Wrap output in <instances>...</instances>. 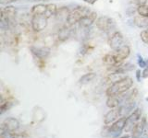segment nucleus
I'll use <instances>...</instances> for the list:
<instances>
[{
  "label": "nucleus",
  "instance_id": "obj_15",
  "mask_svg": "<svg viewBox=\"0 0 148 138\" xmlns=\"http://www.w3.org/2000/svg\"><path fill=\"white\" fill-rule=\"evenodd\" d=\"M30 50L31 53L39 60H45L50 54V49L47 47H35V46H31Z\"/></svg>",
  "mask_w": 148,
  "mask_h": 138
},
{
  "label": "nucleus",
  "instance_id": "obj_33",
  "mask_svg": "<svg viewBox=\"0 0 148 138\" xmlns=\"http://www.w3.org/2000/svg\"><path fill=\"white\" fill-rule=\"evenodd\" d=\"M18 0H1V4L2 5H5V4H9V3H13V2H16Z\"/></svg>",
  "mask_w": 148,
  "mask_h": 138
},
{
  "label": "nucleus",
  "instance_id": "obj_4",
  "mask_svg": "<svg viewBox=\"0 0 148 138\" xmlns=\"http://www.w3.org/2000/svg\"><path fill=\"white\" fill-rule=\"evenodd\" d=\"M48 24V18L45 15H32L31 20L32 30L35 32H40L45 30Z\"/></svg>",
  "mask_w": 148,
  "mask_h": 138
},
{
  "label": "nucleus",
  "instance_id": "obj_30",
  "mask_svg": "<svg viewBox=\"0 0 148 138\" xmlns=\"http://www.w3.org/2000/svg\"><path fill=\"white\" fill-rule=\"evenodd\" d=\"M135 12H137V8L134 9L133 7H129L127 9V11H126L128 16H132V15H134V13H135Z\"/></svg>",
  "mask_w": 148,
  "mask_h": 138
},
{
  "label": "nucleus",
  "instance_id": "obj_3",
  "mask_svg": "<svg viewBox=\"0 0 148 138\" xmlns=\"http://www.w3.org/2000/svg\"><path fill=\"white\" fill-rule=\"evenodd\" d=\"M126 120L127 117L119 118L118 121H116L114 123L108 126V135L111 138H119V136L121 135L123 130H125L126 126Z\"/></svg>",
  "mask_w": 148,
  "mask_h": 138
},
{
  "label": "nucleus",
  "instance_id": "obj_38",
  "mask_svg": "<svg viewBox=\"0 0 148 138\" xmlns=\"http://www.w3.org/2000/svg\"><path fill=\"white\" fill-rule=\"evenodd\" d=\"M146 30H148V27H147V28H146Z\"/></svg>",
  "mask_w": 148,
  "mask_h": 138
},
{
  "label": "nucleus",
  "instance_id": "obj_12",
  "mask_svg": "<svg viewBox=\"0 0 148 138\" xmlns=\"http://www.w3.org/2000/svg\"><path fill=\"white\" fill-rule=\"evenodd\" d=\"M119 118H122L120 116V112L119 108L111 109L108 112H106L104 117V123L106 126H110L111 124L114 123L116 121H118Z\"/></svg>",
  "mask_w": 148,
  "mask_h": 138
},
{
  "label": "nucleus",
  "instance_id": "obj_7",
  "mask_svg": "<svg viewBox=\"0 0 148 138\" xmlns=\"http://www.w3.org/2000/svg\"><path fill=\"white\" fill-rule=\"evenodd\" d=\"M141 119H142V110L140 108H136L127 117L126 126H125V131H126V132L132 131L133 127L136 125L137 122L140 121Z\"/></svg>",
  "mask_w": 148,
  "mask_h": 138
},
{
  "label": "nucleus",
  "instance_id": "obj_34",
  "mask_svg": "<svg viewBox=\"0 0 148 138\" xmlns=\"http://www.w3.org/2000/svg\"><path fill=\"white\" fill-rule=\"evenodd\" d=\"M97 1H98V0H83V2H85V3L89 4V5H94Z\"/></svg>",
  "mask_w": 148,
  "mask_h": 138
},
{
  "label": "nucleus",
  "instance_id": "obj_11",
  "mask_svg": "<svg viewBox=\"0 0 148 138\" xmlns=\"http://www.w3.org/2000/svg\"><path fill=\"white\" fill-rule=\"evenodd\" d=\"M76 29L74 28V26H69L66 25L62 27L61 29H59L58 32V35H57V38L59 41H65L69 40L71 37H72L74 34H75V30Z\"/></svg>",
  "mask_w": 148,
  "mask_h": 138
},
{
  "label": "nucleus",
  "instance_id": "obj_16",
  "mask_svg": "<svg viewBox=\"0 0 148 138\" xmlns=\"http://www.w3.org/2000/svg\"><path fill=\"white\" fill-rule=\"evenodd\" d=\"M146 118L143 117L140 121L137 122V124L133 127L132 131V138H139L143 133V130L146 126Z\"/></svg>",
  "mask_w": 148,
  "mask_h": 138
},
{
  "label": "nucleus",
  "instance_id": "obj_24",
  "mask_svg": "<svg viewBox=\"0 0 148 138\" xmlns=\"http://www.w3.org/2000/svg\"><path fill=\"white\" fill-rule=\"evenodd\" d=\"M137 14L143 17L148 18V5H139L137 6Z\"/></svg>",
  "mask_w": 148,
  "mask_h": 138
},
{
  "label": "nucleus",
  "instance_id": "obj_26",
  "mask_svg": "<svg viewBox=\"0 0 148 138\" xmlns=\"http://www.w3.org/2000/svg\"><path fill=\"white\" fill-rule=\"evenodd\" d=\"M0 138H16V133L1 131V133H0Z\"/></svg>",
  "mask_w": 148,
  "mask_h": 138
},
{
  "label": "nucleus",
  "instance_id": "obj_25",
  "mask_svg": "<svg viewBox=\"0 0 148 138\" xmlns=\"http://www.w3.org/2000/svg\"><path fill=\"white\" fill-rule=\"evenodd\" d=\"M12 106V103L10 102V101H5L4 99H2V102H1V114H3L6 110H8V109H10Z\"/></svg>",
  "mask_w": 148,
  "mask_h": 138
},
{
  "label": "nucleus",
  "instance_id": "obj_6",
  "mask_svg": "<svg viewBox=\"0 0 148 138\" xmlns=\"http://www.w3.org/2000/svg\"><path fill=\"white\" fill-rule=\"evenodd\" d=\"M16 16H17V9L13 6H6L1 9V15L0 17L5 18L8 21L10 29L16 25Z\"/></svg>",
  "mask_w": 148,
  "mask_h": 138
},
{
  "label": "nucleus",
  "instance_id": "obj_29",
  "mask_svg": "<svg viewBox=\"0 0 148 138\" xmlns=\"http://www.w3.org/2000/svg\"><path fill=\"white\" fill-rule=\"evenodd\" d=\"M139 138H148V124H146L145 130H143V133H142L141 136L139 137Z\"/></svg>",
  "mask_w": 148,
  "mask_h": 138
},
{
  "label": "nucleus",
  "instance_id": "obj_17",
  "mask_svg": "<svg viewBox=\"0 0 148 138\" xmlns=\"http://www.w3.org/2000/svg\"><path fill=\"white\" fill-rule=\"evenodd\" d=\"M69 13H71V10L68 8V7H61L58 9V12L55 17L58 21H67Z\"/></svg>",
  "mask_w": 148,
  "mask_h": 138
},
{
  "label": "nucleus",
  "instance_id": "obj_9",
  "mask_svg": "<svg viewBox=\"0 0 148 138\" xmlns=\"http://www.w3.org/2000/svg\"><path fill=\"white\" fill-rule=\"evenodd\" d=\"M20 128V122L16 118L8 117L5 119L1 124V131L16 133Z\"/></svg>",
  "mask_w": 148,
  "mask_h": 138
},
{
  "label": "nucleus",
  "instance_id": "obj_2",
  "mask_svg": "<svg viewBox=\"0 0 148 138\" xmlns=\"http://www.w3.org/2000/svg\"><path fill=\"white\" fill-rule=\"evenodd\" d=\"M91 12L89 7H83V6H77L74 7V9L71 11L67 20V25L69 26H75V24L79 23L83 17H85Z\"/></svg>",
  "mask_w": 148,
  "mask_h": 138
},
{
  "label": "nucleus",
  "instance_id": "obj_37",
  "mask_svg": "<svg viewBox=\"0 0 148 138\" xmlns=\"http://www.w3.org/2000/svg\"><path fill=\"white\" fill-rule=\"evenodd\" d=\"M146 64H147V66H148V59H146ZM146 66V67H147Z\"/></svg>",
  "mask_w": 148,
  "mask_h": 138
},
{
  "label": "nucleus",
  "instance_id": "obj_23",
  "mask_svg": "<svg viewBox=\"0 0 148 138\" xmlns=\"http://www.w3.org/2000/svg\"><path fill=\"white\" fill-rule=\"evenodd\" d=\"M58 7H57V5L56 4H47V7H46V11L45 13V16L49 18L51 17H53V16H56V14H57L58 12Z\"/></svg>",
  "mask_w": 148,
  "mask_h": 138
},
{
  "label": "nucleus",
  "instance_id": "obj_20",
  "mask_svg": "<svg viewBox=\"0 0 148 138\" xmlns=\"http://www.w3.org/2000/svg\"><path fill=\"white\" fill-rule=\"evenodd\" d=\"M95 77H96L95 73H92V72L87 73V74H84V75L80 77L78 83L80 85H87V84H89V83L94 81Z\"/></svg>",
  "mask_w": 148,
  "mask_h": 138
},
{
  "label": "nucleus",
  "instance_id": "obj_36",
  "mask_svg": "<svg viewBox=\"0 0 148 138\" xmlns=\"http://www.w3.org/2000/svg\"><path fill=\"white\" fill-rule=\"evenodd\" d=\"M119 138H130V135H123V136H121V137H119Z\"/></svg>",
  "mask_w": 148,
  "mask_h": 138
},
{
  "label": "nucleus",
  "instance_id": "obj_28",
  "mask_svg": "<svg viewBox=\"0 0 148 138\" xmlns=\"http://www.w3.org/2000/svg\"><path fill=\"white\" fill-rule=\"evenodd\" d=\"M138 64L139 66H140L141 68H145L147 66V64H146V59H143L140 54H138Z\"/></svg>",
  "mask_w": 148,
  "mask_h": 138
},
{
  "label": "nucleus",
  "instance_id": "obj_31",
  "mask_svg": "<svg viewBox=\"0 0 148 138\" xmlns=\"http://www.w3.org/2000/svg\"><path fill=\"white\" fill-rule=\"evenodd\" d=\"M142 78H148V66L143 68L142 72Z\"/></svg>",
  "mask_w": 148,
  "mask_h": 138
},
{
  "label": "nucleus",
  "instance_id": "obj_5",
  "mask_svg": "<svg viewBox=\"0 0 148 138\" xmlns=\"http://www.w3.org/2000/svg\"><path fill=\"white\" fill-rule=\"evenodd\" d=\"M95 24H96L97 29L100 30L101 31H105V32L110 31L111 30H113L116 27L115 20L112 18L108 17V16L99 17L96 20Z\"/></svg>",
  "mask_w": 148,
  "mask_h": 138
},
{
  "label": "nucleus",
  "instance_id": "obj_8",
  "mask_svg": "<svg viewBox=\"0 0 148 138\" xmlns=\"http://www.w3.org/2000/svg\"><path fill=\"white\" fill-rule=\"evenodd\" d=\"M123 41H124V38L122 33L119 30H116L111 34L108 40L109 47L113 51H117L123 45Z\"/></svg>",
  "mask_w": 148,
  "mask_h": 138
},
{
  "label": "nucleus",
  "instance_id": "obj_27",
  "mask_svg": "<svg viewBox=\"0 0 148 138\" xmlns=\"http://www.w3.org/2000/svg\"><path fill=\"white\" fill-rule=\"evenodd\" d=\"M140 37H141V40L143 43L148 44V30H142L140 33Z\"/></svg>",
  "mask_w": 148,
  "mask_h": 138
},
{
  "label": "nucleus",
  "instance_id": "obj_32",
  "mask_svg": "<svg viewBox=\"0 0 148 138\" xmlns=\"http://www.w3.org/2000/svg\"><path fill=\"white\" fill-rule=\"evenodd\" d=\"M135 1V3L138 5H145V4H147V2H148V0H134Z\"/></svg>",
  "mask_w": 148,
  "mask_h": 138
},
{
  "label": "nucleus",
  "instance_id": "obj_19",
  "mask_svg": "<svg viewBox=\"0 0 148 138\" xmlns=\"http://www.w3.org/2000/svg\"><path fill=\"white\" fill-rule=\"evenodd\" d=\"M133 25L136 27L140 28V29H143V28L148 27V18L143 17L141 15H136L133 18Z\"/></svg>",
  "mask_w": 148,
  "mask_h": 138
},
{
  "label": "nucleus",
  "instance_id": "obj_18",
  "mask_svg": "<svg viewBox=\"0 0 148 138\" xmlns=\"http://www.w3.org/2000/svg\"><path fill=\"white\" fill-rule=\"evenodd\" d=\"M122 105L121 99H120L119 96H112V97H108L106 99V106L110 109H116L119 108Z\"/></svg>",
  "mask_w": 148,
  "mask_h": 138
},
{
  "label": "nucleus",
  "instance_id": "obj_35",
  "mask_svg": "<svg viewBox=\"0 0 148 138\" xmlns=\"http://www.w3.org/2000/svg\"><path fill=\"white\" fill-rule=\"evenodd\" d=\"M136 77H137V80H138V81H141L142 73H141L140 70H137V71H136Z\"/></svg>",
  "mask_w": 148,
  "mask_h": 138
},
{
  "label": "nucleus",
  "instance_id": "obj_10",
  "mask_svg": "<svg viewBox=\"0 0 148 138\" xmlns=\"http://www.w3.org/2000/svg\"><path fill=\"white\" fill-rule=\"evenodd\" d=\"M130 53H131V48H130V46L127 44H123L119 50L114 51L113 54L116 58V61L118 63V66L123 64V61L129 57Z\"/></svg>",
  "mask_w": 148,
  "mask_h": 138
},
{
  "label": "nucleus",
  "instance_id": "obj_22",
  "mask_svg": "<svg viewBox=\"0 0 148 138\" xmlns=\"http://www.w3.org/2000/svg\"><path fill=\"white\" fill-rule=\"evenodd\" d=\"M103 62L108 67L109 66H118V63H117V61H116V58H115L113 53H108V54H106L105 56L103 57Z\"/></svg>",
  "mask_w": 148,
  "mask_h": 138
},
{
  "label": "nucleus",
  "instance_id": "obj_1",
  "mask_svg": "<svg viewBox=\"0 0 148 138\" xmlns=\"http://www.w3.org/2000/svg\"><path fill=\"white\" fill-rule=\"evenodd\" d=\"M133 86V79L132 77L129 76H124L119 81L111 84L108 89L106 91V95L108 97H112V96H119L125 92H127L132 89Z\"/></svg>",
  "mask_w": 148,
  "mask_h": 138
},
{
  "label": "nucleus",
  "instance_id": "obj_14",
  "mask_svg": "<svg viewBox=\"0 0 148 138\" xmlns=\"http://www.w3.org/2000/svg\"><path fill=\"white\" fill-rule=\"evenodd\" d=\"M134 68H135L134 64L126 63V64H119V66H109L108 67V71H111V73H117V74H122V75H124L125 73L134 70Z\"/></svg>",
  "mask_w": 148,
  "mask_h": 138
},
{
  "label": "nucleus",
  "instance_id": "obj_13",
  "mask_svg": "<svg viewBox=\"0 0 148 138\" xmlns=\"http://www.w3.org/2000/svg\"><path fill=\"white\" fill-rule=\"evenodd\" d=\"M97 13L95 11H91L88 15L85 17H83L82 20L79 21L78 25L80 28H86V29H89V28L94 24L97 20Z\"/></svg>",
  "mask_w": 148,
  "mask_h": 138
},
{
  "label": "nucleus",
  "instance_id": "obj_21",
  "mask_svg": "<svg viewBox=\"0 0 148 138\" xmlns=\"http://www.w3.org/2000/svg\"><path fill=\"white\" fill-rule=\"evenodd\" d=\"M46 7L47 5L45 4H36L31 9V14L32 15H45L46 11Z\"/></svg>",
  "mask_w": 148,
  "mask_h": 138
}]
</instances>
